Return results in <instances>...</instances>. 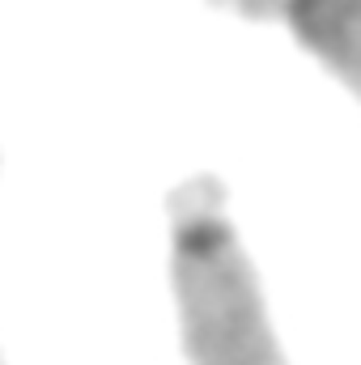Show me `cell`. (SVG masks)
Returning a JSON list of instances; mask_svg holds the SVG:
<instances>
[{"label": "cell", "instance_id": "obj_1", "mask_svg": "<svg viewBox=\"0 0 361 365\" xmlns=\"http://www.w3.org/2000/svg\"><path fill=\"white\" fill-rule=\"evenodd\" d=\"M171 217V289L179 306L187 365H289L255 264L225 212V182L191 175L166 195Z\"/></svg>", "mask_w": 361, "mask_h": 365}, {"label": "cell", "instance_id": "obj_2", "mask_svg": "<svg viewBox=\"0 0 361 365\" xmlns=\"http://www.w3.org/2000/svg\"><path fill=\"white\" fill-rule=\"evenodd\" d=\"M247 21L285 26L361 102V0H208Z\"/></svg>", "mask_w": 361, "mask_h": 365}, {"label": "cell", "instance_id": "obj_3", "mask_svg": "<svg viewBox=\"0 0 361 365\" xmlns=\"http://www.w3.org/2000/svg\"><path fill=\"white\" fill-rule=\"evenodd\" d=\"M0 365H4V357H0Z\"/></svg>", "mask_w": 361, "mask_h": 365}]
</instances>
